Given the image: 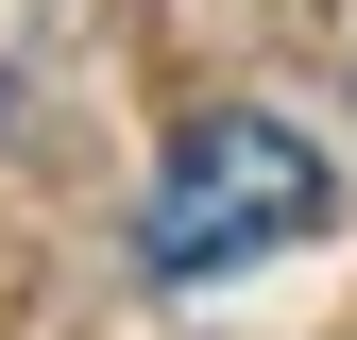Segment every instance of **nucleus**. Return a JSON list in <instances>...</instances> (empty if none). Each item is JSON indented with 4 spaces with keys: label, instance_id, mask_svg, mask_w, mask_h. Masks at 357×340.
<instances>
[{
    "label": "nucleus",
    "instance_id": "nucleus-1",
    "mask_svg": "<svg viewBox=\"0 0 357 340\" xmlns=\"http://www.w3.org/2000/svg\"><path fill=\"white\" fill-rule=\"evenodd\" d=\"M324 204H340V170H324L306 119H273V102H204L188 137L153 153V187H137V272H153V289H204V272H238V255L324 238Z\"/></svg>",
    "mask_w": 357,
    "mask_h": 340
}]
</instances>
